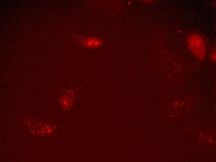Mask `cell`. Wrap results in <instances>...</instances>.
I'll use <instances>...</instances> for the list:
<instances>
[{"instance_id":"obj_1","label":"cell","mask_w":216,"mask_h":162,"mask_svg":"<svg viewBox=\"0 0 216 162\" xmlns=\"http://www.w3.org/2000/svg\"><path fill=\"white\" fill-rule=\"evenodd\" d=\"M188 47L198 58L203 60L205 55V47L204 41L199 35L193 34L187 40Z\"/></svg>"},{"instance_id":"obj_2","label":"cell","mask_w":216,"mask_h":162,"mask_svg":"<svg viewBox=\"0 0 216 162\" xmlns=\"http://www.w3.org/2000/svg\"><path fill=\"white\" fill-rule=\"evenodd\" d=\"M73 36L78 44L87 48L96 49L103 43V40L96 37L74 35Z\"/></svg>"},{"instance_id":"obj_3","label":"cell","mask_w":216,"mask_h":162,"mask_svg":"<svg viewBox=\"0 0 216 162\" xmlns=\"http://www.w3.org/2000/svg\"><path fill=\"white\" fill-rule=\"evenodd\" d=\"M75 92L72 89L66 90L60 98L61 106L64 110L70 109L74 101Z\"/></svg>"}]
</instances>
